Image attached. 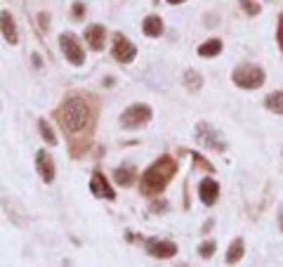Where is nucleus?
I'll list each match as a JSON object with an SVG mask.
<instances>
[{"label":"nucleus","instance_id":"obj_1","mask_svg":"<svg viewBox=\"0 0 283 267\" xmlns=\"http://www.w3.org/2000/svg\"><path fill=\"white\" fill-rule=\"evenodd\" d=\"M59 123L64 130H69V133H80L87 123H90V107L85 102L83 97H69L66 102L61 104L59 114Z\"/></svg>","mask_w":283,"mask_h":267},{"label":"nucleus","instance_id":"obj_2","mask_svg":"<svg viewBox=\"0 0 283 267\" xmlns=\"http://www.w3.org/2000/svg\"><path fill=\"white\" fill-rule=\"evenodd\" d=\"M172 173H175L172 158L163 156L161 161H156L149 170H144V175H142V192H144V194H156V192H161V189L168 185L170 177H172Z\"/></svg>","mask_w":283,"mask_h":267},{"label":"nucleus","instance_id":"obj_3","mask_svg":"<svg viewBox=\"0 0 283 267\" xmlns=\"http://www.w3.org/2000/svg\"><path fill=\"white\" fill-rule=\"evenodd\" d=\"M234 83L245 90H255L264 83V71L255 64H243V66L234 69Z\"/></svg>","mask_w":283,"mask_h":267},{"label":"nucleus","instance_id":"obj_4","mask_svg":"<svg viewBox=\"0 0 283 267\" xmlns=\"http://www.w3.org/2000/svg\"><path fill=\"white\" fill-rule=\"evenodd\" d=\"M151 121V107L149 104H130L128 109L123 111L121 116V126L128 128V130H135V128H142Z\"/></svg>","mask_w":283,"mask_h":267},{"label":"nucleus","instance_id":"obj_5","mask_svg":"<svg viewBox=\"0 0 283 267\" xmlns=\"http://www.w3.org/2000/svg\"><path fill=\"white\" fill-rule=\"evenodd\" d=\"M59 45H61V52H64V57L69 59L73 66H80V64L85 62V55H83V47H80V43H78V38L73 36V33H64L59 38Z\"/></svg>","mask_w":283,"mask_h":267},{"label":"nucleus","instance_id":"obj_6","mask_svg":"<svg viewBox=\"0 0 283 267\" xmlns=\"http://www.w3.org/2000/svg\"><path fill=\"white\" fill-rule=\"evenodd\" d=\"M196 140L203 147H210V149H217V151L227 149V142L222 140V135L217 133L213 126H208V123H199V128H196Z\"/></svg>","mask_w":283,"mask_h":267},{"label":"nucleus","instance_id":"obj_7","mask_svg":"<svg viewBox=\"0 0 283 267\" xmlns=\"http://www.w3.org/2000/svg\"><path fill=\"white\" fill-rule=\"evenodd\" d=\"M114 57L118 62L128 64L132 62L135 57H137V47L132 45L130 40L125 38V36H116V43H114Z\"/></svg>","mask_w":283,"mask_h":267},{"label":"nucleus","instance_id":"obj_8","mask_svg":"<svg viewBox=\"0 0 283 267\" xmlns=\"http://www.w3.org/2000/svg\"><path fill=\"white\" fill-rule=\"evenodd\" d=\"M90 189H92V194H95V197H104V199H114V197H116V192L111 189L109 180L100 173V170H97V173H92Z\"/></svg>","mask_w":283,"mask_h":267},{"label":"nucleus","instance_id":"obj_9","mask_svg":"<svg viewBox=\"0 0 283 267\" xmlns=\"http://www.w3.org/2000/svg\"><path fill=\"white\" fill-rule=\"evenodd\" d=\"M36 168H38V175L43 177V182L54 180V161L47 151H38V156H36Z\"/></svg>","mask_w":283,"mask_h":267},{"label":"nucleus","instance_id":"obj_10","mask_svg":"<svg viewBox=\"0 0 283 267\" xmlns=\"http://www.w3.org/2000/svg\"><path fill=\"white\" fill-rule=\"evenodd\" d=\"M85 40H87V45H90L95 52L104 50V43H107V33H104V26H100V24L90 26V29L85 31Z\"/></svg>","mask_w":283,"mask_h":267},{"label":"nucleus","instance_id":"obj_11","mask_svg":"<svg viewBox=\"0 0 283 267\" xmlns=\"http://www.w3.org/2000/svg\"><path fill=\"white\" fill-rule=\"evenodd\" d=\"M199 197L206 206H213L215 201H217V197H220V187H217V182L210 180V177H206V180L201 182V187H199Z\"/></svg>","mask_w":283,"mask_h":267},{"label":"nucleus","instance_id":"obj_12","mask_svg":"<svg viewBox=\"0 0 283 267\" xmlns=\"http://www.w3.org/2000/svg\"><path fill=\"white\" fill-rule=\"evenodd\" d=\"M0 29H3V36H5V40H8L10 45H17L19 36H17L15 19H12L10 12H0Z\"/></svg>","mask_w":283,"mask_h":267},{"label":"nucleus","instance_id":"obj_13","mask_svg":"<svg viewBox=\"0 0 283 267\" xmlns=\"http://www.w3.org/2000/svg\"><path fill=\"white\" fill-rule=\"evenodd\" d=\"M149 253L156 258H172L177 253V246L172 241H149Z\"/></svg>","mask_w":283,"mask_h":267},{"label":"nucleus","instance_id":"obj_14","mask_svg":"<svg viewBox=\"0 0 283 267\" xmlns=\"http://www.w3.org/2000/svg\"><path fill=\"white\" fill-rule=\"evenodd\" d=\"M142 31H144L149 38H156V36L163 33V22L158 17H146L144 24H142Z\"/></svg>","mask_w":283,"mask_h":267},{"label":"nucleus","instance_id":"obj_15","mask_svg":"<svg viewBox=\"0 0 283 267\" xmlns=\"http://www.w3.org/2000/svg\"><path fill=\"white\" fill-rule=\"evenodd\" d=\"M220 52H222V40L220 38H210L199 47L201 57H215V55H220Z\"/></svg>","mask_w":283,"mask_h":267},{"label":"nucleus","instance_id":"obj_16","mask_svg":"<svg viewBox=\"0 0 283 267\" xmlns=\"http://www.w3.org/2000/svg\"><path fill=\"white\" fill-rule=\"evenodd\" d=\"M241 258H243V239H236V241L229 246V251H227V262L234 265V262Z\"/></svg>","mask_w":283,"mask_h":267},{"label":"nucleus","instance_id":"obj_17","mask_svg":"<svg viewBox=\"0 0 283 267\" xmlns=\"http://www.w3.org/2000/svg\"><path fill=\"white\" fill-rule=\"evenodd\" d=\"M264 104H267V109H271L274 114H283V93H271V95H267Z\"/></svg>","mask_w":283,"mask_h":267},{"label":"nucleus","instance_id":"obj_18","mask_svg":"<svg viewBox=\"0 0 283 267\" xmlns=\"http://www.w3.org/2000/svg\"><path fill=\"white\" fill-rule=\"evenodd\" d=\"M38 130H40V135H43V140H45L47 144H50V147H54V144H57V137H54L52 128L47 126L45 118H40V121H38Z\"/></svg>","mask_w":283,"mask_h":267},{"label":"nucleus","instance_id":"obj_19","mask_svg":"<svg viewBox=\"0 0 283 267\" xmlns=\"http://www.w3.org/2000/svg\"><path fill=\"white\" fill-rule=\"evenodd\" d=\"M184 80H186V85H189V90H199V87L203 85V78H201V73H196V71H186V76H184Z\"/></svg>","mask_w":283,"mask_h":267},{"label":"nucleus","instance_id":"obj_20","mask_svg":"<svg viewBox=\"0 0 283 267\" xmlns=\"http://www.w3.org/2000/svg\"><path fill=\"white\" fill-rule=\"evenodd\" d=\"M116 182H118V185H130L132 170H128V168H118V170H116Z\"/></svg>","mask_w":283,"mask_h":267},{"label":"nucleus","instance_id":"obj_21","mask_svg":"<svg viewBox=\"0 0 283 267\" xmlns=\"http://www.w3.org/2000/svg\"><path fill=\"white\" fill-rule=\"evenodd\" d=\"M199 253L203 255V258H210V255L215 253V244H213V241H206V244L199 248Z\"/></svg>","mask_w":283,"mask_h":267},{"label":"nucleus","instance_id":"obj_22","mask_svg":"<svg viewBox=\"0 0 283 267\" xmlns=\"http://www.w3.org/2000/svg\"><path fill=\"white\" fill-rule=\"evenodd\" d=\"M80 15H83V5L76 3V5H73V17H80Z\"/></svg>","mask_w":283,"mask_h":267},{"label":"nucleus","instance_id":"obj_23","mask_svg":"<svg viewBox=\"0 0 283 267\" xmlns=\"http://www.w3.org/2000/svg\"><path fill=\"white\" fill-rule=\"evenodd\" d=\"M47 19V15H40V26H43V29H45V26H50V22H45Z\"/></svg>","mask_w":283,"mask_h":267},{"label":"nucleus","instance_id":"obj_24","mask_svg":"<svg viewBox=\"0 0 283 267\" xmlns=\"http://www.w3.org/2000/svg\"><path fill=\"white\" fill-rule=\"evenodd\" d=\"M278 225H281V229H283V208H281V213H278Z\"/></svg>","mask_w":283,"mask_h":267},{"label":"nucleus","instance_id":"obj_25","mask_svg":"<svg viewBox=\"0 0 283 267\" xmlns=\"http://www.w3.org/2000/svg\"><path fill=\"white\" fill-rule=\"evenodd\" d=\"M170 5H179V3H184V0H168Z\"/></svg>","mask_w":283,"mask_h":267},{"label":"nucleus","instance_id":"obj_26","mask_svg":"<svg viewBox=\"0 0 283 267\" xmlns=\"http://www.w3.org/2000/svg\"><path fill=\"white\" fill-rule=\"evenodd\" d=\"M278 40H281V45H283V26H281V31H278Z\"/></svg>","mask_w":283,"mask_h":267},{"label":"nucleus","instance_id":"obj_27","mask_svg":"<svg viewBox=\"0 0 283 267\" xmlns=\"http://www.w3.org/2000/svg\"><path fill=\"white\" fill-rule=\"evenodd\" d=\"M179 267H186V265H179Z\"/></svg>","mask_w":283,"mask_h":267}]
</instances>
